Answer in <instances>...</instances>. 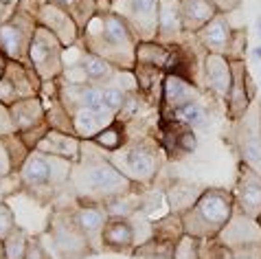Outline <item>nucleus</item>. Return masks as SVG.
Wrapping results in <instances>:
<instances>
[{
  "label": "nucleus",
  "mask_w": 261,
  "mask_h": 259,
  "mask_svg": "<svg viewBox=\"0 0 261 259\" xmlns=\"http://www.w3.org/2000/svg\"><path fill=\"white\" fill-rule=\"evenodd\" d=\"M35 20H38L40 27L48 29V31L62 42L64 48H70V46L79 44V38H82L79 27L75 24V20H72L60 5L53 3V0H48V3H44L40 7V11L35 13Z\"/></svg>",
  "instance_id": "obj_15"
},
{
  "label": "nucleus",
  "mask_w": 261,
  "mask_h": 259,
  "mask_svg": "<svg viewBox=\"0 0 261 259\" xmlns=\"http://www.w3.org/2000/svg\"><path fill=\"white\" fill-rule=\"evenodd\" d=\"M158 9L161 0H112V11L139 42H154L158 38Z\"/></svg>",
  "instance_id": "obj_11"
},
{
  "label": "nucleus",
  "mask_w": 261,
  "mask_h": 259,
  "mask_svg": "<svg viewBox=\"0 0 261 259\" xmlns=\"http://www.w3.org/2000/svg\"><path fill=\"white\" fill-rule=\"evenodd\" d=\"M246 53H248V29L246 27H233V33H230L228 46H226V57L228 62H244Z\"/></svg>",
  "instance_id": "obj_32"
},
{
  "label": "nucleus",
  "mask_w": 261,
  "mask_h": 259,
  "mask_svg": "<svg viewBox=\"0 0 261 259\" xmlns=\"http://www.w3.org/2000/svg\"><path fill=\"white\" fill-rule=\"evenodd\" d=\"M230 70H233V84H230V92L226 99V117L230 121H237L239 117H244V112L257 99V88L252 84L246 60L230 62Z\"/></svg>",
  "instance_id": "obj_13"
},
{
  "label": "nucleus",
  "mask_w": 261,
  "mask_h": 259,
  "mask_svg": "<svg viewBox=\"0 0 261 259\" xmlns=\"http://www.w3.org/2000/svg\"><path fill=\"white\" fill-rule=\"evenodd\" d=\"M171 60V46H165L161 42H139L136 44V64H147V66H156L167 73Z\"/></svg>",
  "instance_id": "obj_28"
},
{
  "label": "nucleus",
  "mask_w": 261,
  "mask_h": 259,
  "mask_svg": "<svg viewBox=\"0 0 261 259\" xmlns=\"http://www.w3.org/2000/svg\"><path fill=\"white\" fill-rule=\"evenodd\" d=\"M0 259H7V253H5V242L0 240Z\"/></svg>",
  "instance_id": "obj_49"
},
{
  "label": "nucleus",
  "mask_w": 261,
  "mask_h": 259,
  "mask_svg": "<svg viewBox=\"0 0 261 259\" xmlns=\"http://www.w3.org/2000/svg\"><path fill=\"white\" fill-rule=\"evenodd\" d=\"M230 84H233L230 62L224 55L206 53V57H204V88H206V92H211L217 101L226 103Z\"/></svg>",
  "instance_id": "obj_20"
},
{
  "label": "nucleus",
  "mask_w": 261,
  "mask_h": 259,
  "mask_svg": "<svg viewBox=\"0 0 261 259\" xmlns=\"http://www.w3.org/2000/svg\"><path fill=\"white\" fill-rule=\"evenodd\" d=\"M233 253V259H261V242L257 244H248V246H239Z\"/></svg>",
  "instance_id": "obj_42"
},
{
  "label": "nucleus",
  "mask_w": 261,
  "mask_h": 259,
  "mask_svg": "<svg viewBox=\"0 0 261 259\" xmlns=\"http://www.w3.org/2000/svg\"><path fill=\"white\" fill-rule=\"evenodd\" d=\"M48 130H50V127H48V123H44V125H38V127L27 130V132H18V136L24 141V145H27V147L33 152V149L40 145V141H42V139H44V136L48 134Z\"/></svg>",
  "instance_id": "obj_40"
},
{
  "label": "nucleus",
  "mask_w": 261,
  "mask_h": 259,
  "mask_svg": "<svg viewBox=\"0 0 261 259\" xmlns=\"http://www.w3.org/2000/svg\"><path fill=\"white\" fill-rule=\"evenodd\" d=\"M235 211V196L233 191L224 187H206L202 196L195 200L189 211L182 213L185 233L198 240L217 237L222 228L228 224L230 215Z\"/></svg>",
  "instance_id": "obj_5"
},
{
  "label": "nucleus",
  "mask_w": 261,
  "mask_h": 259,
  "mask_svg": "<svg viewBox=\"0 0 261 259\" xmlns=\"http://www.w3.org/2000/svg\"><path fill=\"white\" fill-rule=\"evenodd\" d=\"M202 95H204V92H202L198 86H193L191 82H187V79L173 75V73H165L163 90H161V112L173 114L182 106L202 99Z\"/></svg>",
  "instance_id": "obj_18"
},
{
  "label": "nucleus",
  "mask_w": 261,
  "mask_h": 259,
  "mask_svg": "<svg viewBox=\"0 0 261 259\" xmlns=\"http://www.w3.org/2000/svg\"><path fill=\"white\" fill-rule=\"evenodd\" d=\"M55 5H60L68 16L75 20L79 31H84L86 24L97 16V0H53Z\"/></svg>",
  "instance_id": "obj_30"
},
{
  "label": "nucleus",
  "mask_w": 261,
  "mask_h": 259,
  "mask_svg": "<svg viewBox=\"0 0 261 259\" xmlns=\"http://www.w3.org/2000/svg\"><path fill=\"white\" fill-rule=\"evenodd\" d=\"M24 259H57L50 248L44 244V237L42 235H29V244H27V257Z\"/></svg>",
  "instance_id": "obj_37"
},
{
  "label": "nucleus",
  "mask_w": 261,
  "mask_h": 259,
  "mask_svg": "<svg viewBox=\"0 0 261 259\" xmlns=\"http://www.w3.org/2000/svg\"><path fill=\"white\" fill-rule=\"evenodd\" d=\"M154 231V220L145 213H136L132 218H121V215H110L101 233L103 250L112 253H132L136 246H141L151 237Z\"/></svg>",
  "instance_id": "obj_7"
},
{
  "label": "nucleus",
  "mask_w": 261,
  "mask_h": 259,
  "mask_svg": "<svg viewBox=\"0 0 261 259\" xmlns=\"http://www.w3.org/2000/svg\"><path fill=\"white\" fill-rule=\"evenodd\" d=\"M11 110V119L16 125V132H27L31 127L44 125L46 123V108L42 97H31V99H22L9 106Z\"/></svg>",
  "instance_id": "obj_24"
},
{
  "label": "nucleus",
  "mask_w": 261,
  "mask_h": 259,
  "mask_svg": "<svg viewBox=\"0 0 261 259\" xmlns=\"http://www.w3.org/2000/svg\"><path fill=\"white\" fill-rule=\"evenodd\" d=\"M141 187L129 183L110 163V158L92 141H82V152L72 163L66 193L84 202L108 204L121 196H127Z\"/></svg>",
  "instance_id": "obj_1"
},
{
  "label": "nucleus",
  "mask_w": 261,
  "mask_h": 259,
  "mask_svg": "<svg viewBox=\"0 0 261 259\" xmlns=\"http://www.w3.org/2000/svg\"><path fill=\"white\" fill-rule=\"evenodd\" d=\"M217 240L230 250H235L239 246H248V244H257L261 242V224L255 218H248V215L242 213L235 206L228 224L222 228Z\"/></svg>",
  "instance_id": "obj_17"
},
{
  "label": "nucleus",
  "mask_w": 261,
  "mask_h": 259,
  "mask_svg": "<svg viewBox=\"0 0 261 259\" xmlns=\"http://www.w3.org/2000/svg\"><path fill=\"white\" fill-rule=\"evenodd\" d=\"M7 3H11V5H18V0H7Z\"/></svg>",
  "instance_id": "obj_51"
},
{
  "label": "nucleus",
  "mask_w": 261,
  "mask_h": 259,
  "mask_svg": "<svg viewBox=\"0 0 261 259\" xmlns=\"http://www.w3.org/2000/svg\"><path fill=\"white\" fill-rule=\"evenodd\" d=\"M129 92L119 88V86H103V103L110 108V110L114 114H119V110L123 108V103H125Z\"/></svg>",
  "instance_id": "obj_38"
},
{
  "label": "nucleus",
  "mask_w": 261,
  "mask_h": 259,
  "mask_svg": "<svg viewBox=\"0 0 261 259\" xmlns=\"http://www.w3.org/2000/svg\"><path fill=\"white\" fill-rule=\"evenodd\" d=\"M13 11H16V5L7 3V0H0V24H3Z\"/></svg>",
  "instance_id": "obj_46"
},
{
  "label": "nucleus",
  "mask_w": 261,
  "mask_h": 259,
  "mask_svg": "<svg viewBox=\"0 0 261 259\" xmlns=\"http://www.w3.org/2000/svg\"><path fill=\"white\" fill-rule=\"evenodd\" d=\"M233 33V27L228 22L226 13H215V18L208 24H204L198 33H193V38L198 40V44L204 48L206 53H215V55H224Z\"/></svg>",
  "instance_id": "obj_22"
},
{
  "label": "nucleus",
  "mask_w": 261,
  "mask_h": 259,
  "mask_svg": "<svg viewBox=\"0 0 261 259\" xmlns=\"http://www.w3.org/2000/svg\"><path fill=\"white\" fill-rule=\"evenodd\" d=\"M44 3H48V0H18V9H22V11H27V13H31V16L35 18V13L40 11V7L44 5Z\"/></svg>",
  "instance_id": "obj_45"
},
{
  "label": "nucleus",
  "mask_w": 261,
  "mask_h": 259,
  "mask_svg": "<svg viewBox=\"0 0 261 259\" xmlns=\"http://www.w3.org/2000/svg\"><path fill=\"white\" fill-rule=\"evenodd\" d=\"M92 143H95L97 147L103 149L106 154L117 152V149H121V147L127 143L125 123H121V121H114V123H110L108 127L101 130V132L95 136V139H92Z\"/></svg>",
  "instance_id": "obj_31"
},
{
  "label": "nucleus",
  "mask_w": 261,
  "mask_h": 259,
  "mask_svg": "<svg viewBox=\"0 0 261 259\" xmlns=\"http://www.w3.org/2000/svg\"><path fill=\"white\" fill-rule=\"evenodd\" d=\"M11 158H9V152H7L3 139H0V178H7L11 176Z\"/></svg>",
  "instance_id": "obj_43"
},
{
  "label": "nucleus",
  "mask_w": 261,
  "mask_h": 259,
  "mask_svg": "<svg viewBox=\"0 0 261 259\" xmlns=\"http://www.w3.org/2000/svg\"><path fill=\"white\" fill-rule=\"evenodd\" d=\"M200 259H233V253L217 237H208V240H202Z\"/></svg>",
  "instance_id": "obj_36"
},
{
  "label": "nucleus",
  "mask_w": 261,
  "mask_h": 259,
  "mask_svg": "<svg viewBox=\"0 0 261 259\" xmlns=\"http://www.w3.org/2000/svg\"><path fill=\"white\" fill-rule=\"evenodd\" d=\"M42 86H44V82L38 77V73L31 66L9 60L5 75L0 79V103L13 106L16 101H22V99L40 97Z\"/></svg>",
  "instance_id": "obj_12"
},
{
  "label": "nucleus",
  "mask_w": 261,
  "mask_h": 259,
  "mask_svg": "<svg viewBox=\"0 0 261 259\" xmlns=\"http://www.w3.org/2000/svg\"><path fill=\"white\" fill-rule=\"evenodd\" d=\"M257 222H259V224H261V215H259V218H257Z\"/></svg>",
  "instance_id": "obj_52"
},
{
  "label": "nucleus",
  "mask_w": 261,
  "mask_h": 259,
  "mask_svg": "<svg viewBox=\"0 0 261 259\" xmlns=\"http://www.w3.org/2000/svg\"><path fill=\"white\" fill-rule=\"evenodd\" d=\"M9 134H16V125H13L9 106L0 103V139H5V136H9Z\"/></svg>",
  "instance_id": "obj_41"
},
{
  "label": "nucleus",
  "mask_w": 261,
  "mask_h": 259,
  "mask_svg": "<svg viewBox=\"0 0 261 259\" xmlns=\"http://www.w3.org/2000/svg\"><path fill=\"white\" fill-rule=\"evenodd\" d=\"M257 31H259V38H261V16L257 18Z\"/></svg>",
  "instance_id": "obj_50"
},
{
  "label": "nucleus",
  "mask_w": 261,
  "mask_h": 259,
  "mask_svg": "<svg viewBox=\"0 0 261 259\" xmlns=\"http://www.w3.org/2000/svg\"><path fill=\"white\" fill-rule=\"evenodd\" d=\"M235 206L248 218L261 215V174L255 171L250 165H237V183H235Z\"/></svg>",
  "instance_id": "obj_16"
},
{
  "label": "nucleus",
  "mask_w": 261,
  "mask_h": 259,
  "mask_svg": "<svg viewBox=\"0 0 261 259\" xmlns=\"http://www.w3.org/2000/svg\"><path fill=\"white\" fill-rule=\"evenodd\" d=\"M252 60H255L257 64H261V44L255 48V51H252Z\"/></svg>",
  "instance_id": "obj_48"
},
{
  "label": "nucleus",
  "mask_w": 261,
  "mask_h": 259,
  "mask_svg": "<svg viewBox=\"0 0 261 259\" xmlns=\"http://www.w3.org/2000/svg\"><path fill=\"white\" fill-rule=\"evenodd\" d=\"M44 235L50 240L48 248L57 259H86L95 255L66 196H62L50 206Z\"/></svg>",
  "instance_id": "obj_6"
},
{
  "label": "nucleus",
  "mask_w": 261,
  "mask_h": 259,
  "mask_svg": "<svg viewBox=\"0 0 261 259\" xmlns=\"http://www.w3.org/2000/svg\"><path fill=\"white\" fill-rule=\"evenodd\" d=\"M200 248H202V240L185 233L176 242V248H173V259H200Z\"/></svg>",
  "instance_id": "obj_35"
},
{
  "label": "nucleus",
  "mask_w": 261,
  "mask_h": 259,
  "mask_svg": "<svg viewBox=\"0 0 261 259\" xmlns=\"http://www.w3.org/2000/svg\"><path fill=\"white\" fill-rule=\"evenodd\" d=\"M16 226L18 224H16V213H13V209L7 204L5 200H0V240H5Z\"/></svg>",
  "instance_id": "obj_39"
},
{
  "label": "nucleus",
  "mask_w": 261,
  "mask_h": 259,
  "mask_svg": "<svg viewBox=\"0 0 261 259\" xmlns=\"http://www.w3.org/2000/svg\"><path fill=\"white\" fill-rule=\"evenodd\" d=\"M204 189H206L204 185L176 178V180H169V185L163 189V193H165L167 204H169V211L182 215L185 211H189V209L195 204V200L202 196Z\"/></svg>",
  "instance_id": "obj_23"
},
{
  "label": "nucleus",
  "mask_w": 261,
  "mask_h": 259,
  "mask_svg": "<svg viewBox=\"0 0 261 259\" xmlns=\"http://www.w3.org/2000/svg\"><path fill=\"white\" fill-rule=\"evenodd\" d=\"M180 11H182L185 33L189 35L198 33L202 27L211 22L217 13L211 0H180Z\"/></svg>",
  "instance_id": "obj_27"
},
{
  "label": "nucleus",
  "mask_w": 261,
  "mask_h": 259,
  "mask_svg": "<svg viewBox=\"0 0 261 259\" xmlns=\"http://www.w3.org/2000/svg\"><path fill=\"white\" fill-rule=\"evenodd\" d=\"M211 3L217 9V13H226V16L230 11H235V9L242 7V0H211Z\"/></svg>",
  "instance_id": "obj_44"
},
{
  "label": "nucleus",
  "mask_w": 261,
  "mask_h": 259,
  "mask_svg": "<svg viewBox=\"0 0 261 259\" xmlns=\"http://www.w3.org/2000/svg\"><path fill=\"white\" fill-rule=\"evenodd\" d=\"M29 66H31L42 82H55L64 75V46L48 29L38 24L29 48Z\"/></svg>",
  "instance_id": "obj_10"
},
{
  "label": "nucleus",
  "mask_w": 261,
  "mask_h": 259,
  "mask_svg": "<svg viewBox=\"0 0 261 259\" xmlns=\"http://www.w3.org/2000/svg\"><path fill=\"white\" fill-rule=\"evenodd\" d=\"M40 152L66 158L70 163H77L79 152H82V139L77 134H66L60 132V130H48V134L40 141V145L35 147Z\"/></svg>",
  "instance_id": "obj_25"
},
{
  "label": "nucleus",
  "mask_w": 261,
  "mask_h": 259,
  "mask_svg": "<svg viewBox=\"0 0 261 259\" xmlns=\"http://www.w3.org/2000/svg\"><path fill=\"white\" fill-rule=\"evenodd\" d=\"M7 62H9V60H7V57H5L3 53H0V79H3V75H5V68H7Z\"/></svg>",
  "instance_id": "obj_47"
},
{
  "label": "nucleus",
  "mask_w": 261,
  "mask_h": 259,
  "mask_svg": "<svg viewBox=\"0 0 261 259\" xmlns=\"http://www.w3.org/2000/svg\"><path fill=\"white\" fill-rule=\"evenodd\" d=\"M5 253L7 259H24L27 257V244H29V235L22 226H16L13 231L5 237Z\"/></svg>",
  "instance_id": "obj_34"
},
{
  "label": "nucleus",
  "mask_w": 261,
  "mask_h": 259,
  "mask_svg": "<svg viewBox=\"0 0 261 259\" xmlns=\"http://www.w3.org/2000/svg\"><path fill=\"white\" fill-rule=\"evenodd\" d=\"M189 38L182 27V11H180V0H161L158 9V38L165 46H178Z\"/></svg>",
  "instance_id": "obj_19"
},
{
  "label": "nucleus",
  "mask_w": 261,
  "mask_h": 259,
  "mask_svg": "<svg viewBox=\"0 0 261 259\" xmlns=\"http://www.w3.org/2000/svg\"><path fill=\"white\" fill-rule=\"evenodd\" d=\"M79 66L84 68L86 79H88L90 84H97V86H114L119 82L121 73H123L121 68L112 66L110 62H106V60H101V57L88 53L86 48H84L82 57H79Z\"/></svg>",
  "instance_id": "obj_26"
},
{
  "label": "nucleus",
  "mask_w": 261,
  "mask_h": 259,
  "mask_svg": "<svg viewBox=\"0 0 261 259\" xmlns=\"http://www.w3.org/2000/svg\"><path fill=\"white\" fill-rule=\"evenodd\" d=\"M185 235V224H182V215L169 211L163 218L154 220V231H151V237L169 244H176L180 237Z\"/></svg>",
  "instance_id": "obj_29"
},
{
  "label": "nucleus",
  "mask_w": 261,
  "mask_h": 259,
  "mask_svg": "<svg viewBox=\"0 0 261 259\" xmlns=\"http://www.w3.org/2000/svg\"><path fill=\"white\" fill-rule=\"evenodd\" d=\"M68 200H70V206H72V213H75L77 222L82 224L86 237H88L92 250H95V255L103 253V242H101V233H103V226L108 218H110V213H108L106 204H97V202H84V200H77L68 196V193H64Z\"/></svg>",
  "instance_id": "obj_14"
},
{
  "label": "nucleus",
  "mask_w": 261,
  "mask_h": 259,
  "mask_svg": "<svg viewBox=\"0 0 261 259\" xmlns=\"http://www.w3.org/2000/svg\"><path fill=\"white\" fill-rule=\"evenodd\" d=\"M233 143L239 163L261 174V99H255L244 117L233 121Z\"/></svg>",
  "instance_id": "obj_9"
},
{
  "label": "nucleus",
  "mask_w": 261,
  "mask_h": 259,
  "mask_svg": "<svg viewBox=\"0 0 261 259\" xmlns=\"http://www.w3.org/2000/svg\"><path fill=\"white\" fill-rule=\"evenodd\" d=\"M35 31H38V20L16 7V11L0 24V53L7 60L29 66V48Z\"/></svg>",
  "instance_id": "obj_8"
},
{
  "label": "nucleus",
  "mask_w": 261,
  "mask_h": 259,
  "mask_svg": "<svg viewBox=\"0 0 261 259\" xmlns=\"http://www.w3.org/2000/svg\"><path fill=\"white\" fill-rule=\"evenodd\" d=\"M70 117L72 125H75V134L82 141H92L101 130L117 121V114L110 108H97V110L95 108H75V110H70Z\"/></svg>",
  "instance_id": "obj_21"
},
{
  "label": "nucleus",
  "mask_w": 261,
  "mask_h": 259,
  "mask_svg": "<svg viewBox=\"0 0 261 259\" xmlns=\"http://www.w3.org/2000/svg\"><path fill=\"white\" fill-rule=\"evenodd\" d=\"M108 158L129 183L141 189H149L165 165V149L156 136L147 134L139 141H127L121 149L108 154Z\"/></svg>",
  "instance_id": "obj_4"
},
{
  "label": "nucleus",
  "mask_w": 261,
  "mask_h": 259,
  "mask_svg": "<svg viewBox=\"0 0 261 259\" xmlns=\"http://www.w3.org/2000/svg\"><path fill=\"white\" fill-rule=\"evenodd\" d=\"M72 163L66 158L33 149L18 171L20 193H24L40 206H53L68 187Z\"/></svg>",
  "instance_id": "obj_3"
},
{
  "label": "nucleus",
  "mask_w": 261,
  "mask_h": 259,
  "mask_svg": "<svg viewBox=\"0 0 261 259\" xmlns=\"http://www.w3.org/2000/svg\"><path fill=\"white\" fill-rule=\"evenodd\" d=\"M3 143H5L7 152H9V158H11V171H13V174H18L20 167H22L24 161H27V156L31 154V149L24 145V141L18 136V132L5 136Z\"/></svg>",
  "instance_id": "obj_33"
},
{
  "label": "nucleus",
  "mask_w": 261,
  "mask_h": 259,
  "mask_svg": "<svg viewBox=\"0 0 261 259\" xmlns=\"http://www.w3.org/2000/svg\"><path fill=\"white\" fill-rule=\"evenodd\" d=\"M82 46L121 70H134L139 40L114 11L97 13L82 31Z\"/></svg>",
  "instance_id": "obj_2"
}]
</instances>
